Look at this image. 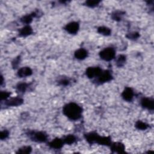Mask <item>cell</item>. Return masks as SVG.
Instances as JSON below:
<instances>
[{"mask_svg":"<svg viewBox=\"0 0 154 154\" xmlns=\"http://www.w3.org/2000/svg\"><path fill=\"white\" fill-rule=\"evenodd\" d=\"M64 29L70 34H76L79 29V23L78 22H71L66 25Z\"/></svg>","mask_w":154,"mask_h":154,"instance_id":"obj_7","label":"cell"},{"mask_svg":"<svg viewBox=\"0 0 154 154\" xmlns=\"http://www.w3.org/2000/svg\"><path fill=\"white\" fill-rule=\"evenodd\" d=\"M63 140L64 144H66L68 145H71V144L75 143L77 141V138L75 135H74L73 134H69V135L65 136L63 138Z\"/></svg>","mask_w":154,"mask_h":154,"instance_id":"obj_19","label":"cell"},{"mask_svg":"<svg viewBox=\"0 0 154 154\" xmlns=\"http://www.w3.org/2000/svg\"><path fill=\"white\" fill-rule=\"evenodd\" d=\"M32 151V147L29 146H25L19 148L16 153H30Z\"/></svg>","mask_w":154,"mask_h":154,"instance_id":"obj_26","label":"cell"},{"mask_svg":"<svg viewBox=\"0 0 154 154\" xmlns=\"http://www.w3.org/2000/svg\"><path fill=\"white\" fill-rule=\"evenodd\" d=\"M125 14V12L123 11L116 10L111 13V17L112 20L117 21V22H119V21L122 20V17L123 16V15Z\"/></svg>","mask_w":154,"mask_h":154,"instance_id":"obj_18","label":"cell"},{"mask_svg":"<svg viewBox=\"0 0 154 154\" xmlns=\"http://www.w3.org/2000/svg\"><path fill=\"white\" fill-rule=\"evenodd\" d=\"M9 136V131L7 129H4L1 131L0 133V139L1 140H4L7 139Z\"/></svg>","mask_w":154,"mask_h":154,"instance_id":"obj_30","label":"cell"},{"mask_svg":"<svg viewBox=\"0 0 154 154\" xmlns=\"http://www.w3.org/2000/svg\"><path fill=\"white\" fill-rule=\"evenodd\" d=\"M97 32L105 36H108L111 33V29L107 26H104L98 27L97 29Z\"/></svg>","mask_w":154,"mask_h":154,"instance_id":"obj_22","label":"cell"},{"mask_svg":"<svg viewBox=\"0 0 154 154\" xmlns=\"http://www.w3.org/2000/svg\"><path fill=\"white\" fill-rule=\"evenodd\" d=\"M126 61V57L123 54H120L117 56L116 59V65L118 67H123Z\"/></svg>","mask_w":154,"mask_h":154,"instance_id":"obj_21","label":"cell"},{"mask_svg":"<svg viewBox=\"0 0 154 154\" xmlns=\"http://www.w3.org/2000/svg\"><path fill=\"white\" fill-rule=\"evenodd\" d=\"M26 134L31 141L36 143H45L48 138V135L42 131L28 130L26 132Z\"/></svg>","mask_w":154,"mask_h":154,"instance_id":"obj_2","label":"cell"},{"mask_svg":"<svg viewBox=\"0 0 154 154\" xmlns=\"http://www.w3.org/2000/svg\"><path fill=\"white\" fill-rule=\"evenodd\" d=\"M99 135L96 132H90L84 134V138L90 144H93L96 143Z\"/></svg>","mask_w":154,"mask_h":154,"instance_id":"obj_13","label":"cell"},{"mask_svg":"<svg viewBox=\"0 0 154 154\" xmlns=\"http://www.w3.org/2000/svg\"><path fill=\"white\" fill-rule=\"evenodd\" d=\"M20 56H17V57H16L11 62V66L13 68L16 69L18 67L20 63Z\"/></svg>","mask_w":154,"mask_h":154,"instance_id":"obj_29","label":"cell"},{"mask_svg":"<svg viewBox=\"0 0 154 154\" xmlns=\"http://www.w3.org/2000/svg\"><path fill=\"white\" fill-rule=\"evenodd\" d=\"M140 104L141 106L150 111H153L154 108V100L152 98L144 97L141 99Z\"/></svg>","mask_w":154,"mask_h":154,"instance_id":"obj_9","label":"cell"},{"mask_svg":"<svg viewBox=\"0 0 154 154\" xmlns=\"http://www.w3.org/2000/svg\"><path fill=\"white\" fill-rule=\"evenodd\" d=\"M126 37L130 39V40H137L140 37V34L138 32H131L129 33H128L126 35Z\"/></svg>","mask_w":154,"mask_h":154,"instance_id":"obj_27","label":"cell"},{"mask_svg":"<svg viewBox=\"0 0 154 154\" xmlns=\"http://www.w3.org/2000/svg\"><path fill=\"white\" fill-rule=\"evenodd\" d=\"M135 126L138 130L144 131V130H146L147 129L149 128V125L147 123H145L143 121L138 120V121L136 122V123L135 124Z\"/></svg>","mask_w":154,"mask_h":154,"instance_id":"obj_23","label":"cell"},{"mask_svg":"<svg viewBox=\"0 0 154 154\" xmlns=\"http://www.w3.org/2000/svg\"><path fill=\"white\" fill-rule=\"evenodd\" d=\"M134 96V90L128 87L125 88L124 90L122 93V97L123 100L127 102H131Z\"/></svg>","mask_w":154,"mask_h":154,"instance_id":"obj_11","label":"cell"},{"mask_svg":"<svg viewBox=\"0 0 154 154\" xmlns=\"http://www.w3.org/2000/svg\"><path fill=\"white\" fill-rule=\"evenodd\" d=\"M112 79L113 76L112 75L111 72L109 70H103L102 73L100 74V75L97 76L96 78H95L93 82H94L96 84L100 85L105 82L111 81Z\"/></svg>","mask_w":154,"mask_h":154,"instance_id":"obj_4","label":"cell"},{"mask_svg":"<svg viewBox=\"0 0 154 154\" xmlns=\"http://www.w3.org/2000/svg\"><path fill=\"white\" fill-rule=\"evenodd\" d=\"M103 70L99 67H88L85 70L86 76L90 78H96L100 75Z\"/></svg>","mask_w":154,"mask_h":154,"instance_id":"obj_5","label":"cell"},{"mask_svg":"<svg viewBox=\"0 0 154 154\" xmlns=\"http://www.w3.org/2000/svg\"><path fill=\"white\" fill-rule=\"evenodd\" d=\"M63 112L69 119L78 120L82 117V108L75 102H70L63 106Z\"/></svg>","mask_w":154,"mask_h":154,"instance_id":"obj_1","label":"cell"},{"mask_svg":"<svg viewBox=\"0 0 154 154\" xmlns=\"http://www.w3.org/2000/svg\"><path fill=\"white\" fill-rule=\"evenodd\" d=\"M111 138L110 137H105V136H99L98 139L96 141V143L99 145L109 146L111 144Z\"/></svg>","mask_w":154,"mask_h":154,"instance_id":"obj_17","label":"cell"},{"mask_svg":"<svg viewBox=\"0 0 154 154\" xmlns=\"http://www.w3.org/2000/svg\"><path fill=\"white\" fill-rule=\"evenodd\" d=\"M32 32H33V30L31 26H29V25H25L23 27H22L20 29H19V35L20 37H25L31 35Z\"/></svg>","mask_w":154,"mask_h":154,"instance_id":"obj_16","label":"cell"},{"mask_svg":"<svg viewBox=\"0 0 154 154\" xmlns=\"http://www.w3.org/2000/svg\"><path fill=\"white\" fill-rule=\"evenodd\" d=\"M23 102V99L19 96H17L5 100L4 102V105L7 106H17L21 105Z\"/></svg>","mask_w":154,"mask_h":154,"instance_id":"obj_8","label":"cell"},{"mask_svg":"<svg viewBox=\"0 0 154 154\" xmlns=\"http://www.w3.org/2000/svg\"><path fill=\"white\" fill-rule=\"evenodd\" d=\"M64 141L63 140V138H55L54 140H52L51 141L48 143V145L53 149H60L63 147L64 145Z\"/></svg>","mask_w":154,"mask_h":154,"instance_id":"obj_12","label":"cell"},{"mask_svg":"<svg viewBox=\"0 0 154 154\" xmlns=\"http://www.w3.org/2000/svg\"><path fill=\"white\" fill-rule=\"evenodd\" d=\"M99 55L102 60L109 61L115 58L116 51L112 47H108L102 50L99 52Z\"/></svg>","mask_w":154,"mask_h":154,"instance_id":"obj_3","label":"cell"},{"mask_svg":"<svg viewBox=\"0 0 154 154\" xmlns=\"http://www.w3.org/2000/svg\"><path fill=\"white\" fill-rule=\"evenodd\" d=\"M88 51L84 48H79L77 49L74 53L75 57L79 60H84L88 57Z\"/></svg>","mask_w":154,"mask_h":154,"instance_id":"obj_15","label":"cell"},{"mask_svg":"<svg viewBox=\"0 0 154 154\" xmlns=\"http://www.w3.org/2000/svg\"><path fill=\"white\" fill-rule=\"evenodd\" d=\"M29 87V84L26 82H20L18 83L16 86V89L17 92L20 93H25L28 88Z\"/></svg>","mask_w":154,"mask_h":154,"instance_id":"obj_20","label":"cell"},{"mask_svg":"<svg viewBox=\"0 0 154 154\" xmlns=\"http://www.w3.org/2000/svg\"><path fill=\"white\" fill-rule=\"evenodd\" d=\"M57 82L59 85L61 86H67L69 85L70 81V79L66 76H61V78H58Z\"/></svg>","mask_w":154,"mask_h":154,"instance_id":"obj_24","label":"cell"},{"mask_svg":"<svg viewBox=\"0 0 154 154\" xmlns=\"http://www.w3.org/2000/svg\"><path fill=\"white\" fill-rule=\"evenodd\" d=\"M3 82H4V78H3V76L1 75V85H2Z\"/></svg>","mask_w":154,"mask_h":154,"instance_id":"obj_31","label":"cell"},{"mask_svg":"<svg viewBox=\"0 0 154 154\" xmlns=\"http://www.w3.org/2000/svg\"><path fill=\"white\" fill-rule=\"evenodd\" d=\"M11 94L10 92L6 91H1V101L5 100L8 99V98L10 97Z\"/></svg>","mask_w":154,"mask_h":154,"instance_id":"obj_28","label":"cell"},{"mask_svg":"<svg viewBox=\"0 0 154 154\" xmlns=\"http://www.w3.org/2000/svg\"><path fill=\"white\" fill-rule=\"evenodd\" d=\"M32 74V70L29 67H23L19 69L17 75L19 78H25L29 76Z\"/></svg>","mask_w":154,"mask_h":154,"instance_id":"obj_14","label":"cell"},{"mask_svg":"<svg viewBox=\"0 0 154 154\" xmlns=\"http://www.w3.org/2000/svg\"><path fill=\"white\" fill-rule=\"evenodd\" d=\"M40 14V13L38 10L33 11V12H32L30 14H26L25 16H23L20 19V21L22 23L25 24L26 25H29L32 21L33 17H38L39 16Z\"/></svg>","mask_w":154,"mask_h":154,"instance_id":"obj_6","label":"cell"},{"mask_svg":"<svg viewBox=\"0 0 154 154\" xmlns=\"http://www.w3.org/2000/svg\"><path fill=\"white\" fill-rule=\"evenodd\" d=\"M100 2V1L98 0H88L84 2V5L90 8H94L98 6Z\"/></svg>","mask_w":154,"mask_h":154,"instance_id":"obj_25","label":"cell"},{"mask_svg":"<svg viewBox=\"0 0 154 154\" xmlns=\"http://www.w3.org/2000/svg\"><path fill=\"white\" fill-rule=\"evenodd\" d=\"M109 147L112 153H123L125 152V146L121 142L111 143Z\"/></svg>","mask_w":154,"mask_h":154,"instance_id":"obj_10","label":"cell"}]
</instances>
